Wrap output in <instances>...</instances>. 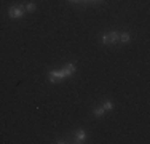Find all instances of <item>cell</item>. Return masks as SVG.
<instances>
[{"label": "cell", "mask_w": 150, "mask_h": 144, "mask_svg": "<svg viewBox=\"0 0 150 144\" xmlns=\"http://www.w3.org/2000/svg\"><path fill=\"white\" fill-rule=\"evenodd\" d=\"M118 37H120V34L118 32H109V34H105V35H102V43H104V45H112V43H117L118 42Z\"/></svg>", "instance_id": "1"}, {"label": "cell", "mask_w": 150, "mask_h": 144, "mask_svg": "<svg viewBox=\"0 0 150 144\" xmlns=\"http://www.w3.org/2000/svg\"><path fill=\"white\" fill-rule=\"evenodd\" d=\"M35 8H37V6H35V3H27V5H26V10H27V11H34Z\"/></svg>", "instance_id": "9"}, {"label": "cell", "mask_w": 150, "mask_h": 144, "mask_svg": "<svg viewBox=\"0 0 150 144\" xmlns=\"http://www.w3.org/2000/svg\"><path fill=\"white\" fill-rule=\"evenodd\" d=\"M85 138H86V133H85V130H78V131L75 133V139H77V143H83Z\"/></svg>", "instance_id": "5"}, {"label": "cell", "mask_w": 150, "mask_h": 144, "mask_svg": "<svg viewBox=\"0 0 150 144\" xmlns=\"http://www.w3.org/2000/svg\"><path fill=\"white\" fill-rule=\"evenodd\" d=\"M118 40L121 42V43H128L131 40V35L128 34V32H123V34H120V37H118Z\"/></svg>", "instance_id": "6"}, {"label": "cell", "mask_w": 150, "mask_h": 144, "mask_svg": "<svg viewBox=\"0 0 150 144\" xmlns=\"http://www.w3.org/2000/svg\"><path fill=\"white\" fill-rule=\"evenodd\" d=\"M104 112H105V110H104V107H98V109H94V115H96V117H102V115H104Z\"/></svg>", "instance_id": "7"}, {"label": "cell", "mask_w": 150, "mask_h": 144, "mask_svg": "<svg viewBox=\"0 0 150 144\" xmlns=\"http://www.w3.org/2000/svg\"><path fill=\"white\" fill-rule=\"evenodd\" d=\"M62 72H64V75H66V77H69V75H72L74 72H75V66H74L72 63L66 64V66H64V69H62Z\"/></svg>", "instance_id": "4"}, {"label": "cell", "mask_w": 150, "mask_h": 144, "mask_svg": "<svg viewBox=\"0 0 150 144\" xmlns=\"http://www.w3.org/2000/svg\"><path fill=\"white\" fill-rule=\"evenodd\" d=\"M102 107H104V110H112V107H113V104L110 103V101H105L104 104H102Z\"/></svg>", "instance_id": "8"}, {"label": "cell", "mask_w": 150, "mask_h": 144, "mask_svg": "<svg viewBox=\"0 0 150 144\" xmlns=\"http://www.w3.org/2000/svg\"><path fill=\"white\" fill-rule=\"evenodd\" d=\"M66 75H64V72L62 71H53V72H50V75H48V78H50V82H59L61 78H64Z\"/></svg>", "instance_id": "3"}, {"label": "cell", "mask_w": 150, "mask_h": 144, "mask_svg": "<svg viewBox=\"0 0 150 144\" xmlns=\"http://www.w3.org/2000/svg\"><path fill=\"white\" fill-rule=\"evenodd\" d=\"M72 2H74V0H72Z\"/></svg>", "instance_id": "10"}, {"label": "cell", "mask_w": 150, "mask_h": 144, "mask_svg": "<svg viewBox=\"0 0 150 144\" xmlns=\"http://www.w3.org/2000/svg\"><path fill=\"white\" fill-rule=\"evenodd\" d=\"M8 14H10V18H13V19L21 18L24 14V6H11V8L8 10Z\"/></svg>", "instance_id": "2"}]
</instances>
